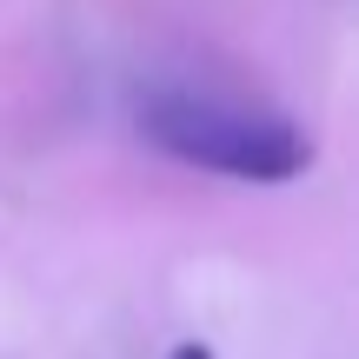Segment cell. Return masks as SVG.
<instances>
[{
  "label": "cell",
  "instance_id": "cell-1",
  "mask_svg": "<svg viewBox=\"0 0 359 359\" xmlns=\"http://www.w3.org/2000/svg\"><path fill=\"white\" fill-rule=\"evenodd\" d=\"M140 133L167 160H187V167L226 173V180H253V187H286L313 167L306 127L246 100H219V93H187V87L154 93L140 107Z\"/></svg>",
  "mask_w": 359,
  "mask_h": 359
},
{
  "label": "cell",
  "instance_id": "cell-2",
  "mask_svg": "<svg viewBox=\"0 0 359 359\" xmlns=\"http://www.w3.org/2000/svg\"><path fill=\"white\" fill-rule=\"evenodd\" d=\"M167 359H213V346H200V339H180Z\"/></svg>",
  "mask_w": 359,
  "mask_h": 359
}]
</instances>
